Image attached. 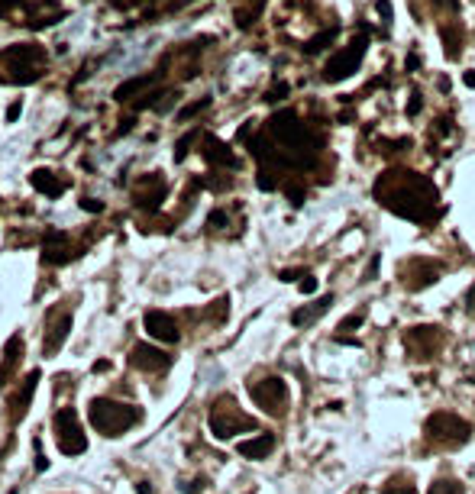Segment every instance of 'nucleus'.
I'll use <instances>...</instances> for the list:
<instances>
[{
  "label": "nucleus",
  "mask_w": 475,
  "mask_h": 494,
  "mask_svg": "<svg viewBox=\"0 0 475 494\" xmlns=\"http://www.w3.org/2000/svg\"><path fill=\"white\" fill-rule=\"evenodd\" d=\"M375 200L388 210H395L404 220L414 223H427L437 217V188L421 178L417 171H407V168H388L382 171V178L372 188Z\"/></svg>",
  "instance_id": "1"
},
{
  "label": "nucleus",
  "mask_w": 475,
  "mask_h": 494,
  "mask_svg": "<svg viewBox=\"0 0 475 494\" xmlns=\"http://www.w3.org/2000/svg\"><path fill=\"white\" fill-rule=\"evenodd\" d=\"M88 417L97 426V433L120 436V433H126L130 426H136L143 414H139V407H133V404H120V401H110V397H94L91 407H88Z\"/></svg>",
  "instance_id": "2"
},
{
  "label": "nucleus",
  "mask_w": 475,
  "mask_h": 494,
  "mask_svg": "<svg viewBox=\"0 0 475 494\" xmlns=\"http://www.w3.org/2000/svg\"><path fill=\"white\" fill-rule=\"evenodd\" d=\"M366 46H368V36L366 32H359V36L349 42V46H343V52H337L333 59L327 61V68H323V81H343V78L356 75L362 65V55H366Z\"/></svg>",
  "instance_id": "3"
},
{
  "label": "nucleus",
  "mask_w": 475,
  "mask_h": 494,
  "mask_svg": "<svg viewBox=\"0 0 475 494\" xmlns=\"http://www.w3.org/2000/svg\"><path fill=\"white\" fill-rule=\"evenodd\" d=\"M469 433H472L469 423L462 417H456V414H433L427 420V436L443 442V446H462L469 440Z\"/></svg>",
  "instance_id": "4"
},
{
  "label": "nucleus",
  "mask_w": 475,
  "mask_h": 494,
  "mask_svg": "<svg viewBox=\"0 0 475 494\" xmlns=\"http://www.w3.org/2000/svg\"><path fill=\"white\" fill-rule=\"evenodd\" d=\"M55 436H59V449L65 456H81L88 449V436L78 423L75 411H59L55 414Z\"/></svg>",
  "instance_id": "5"
},
{
  "label": "nucleus",
  "mask_w": 475,
  "mask_h": 494,
  "mask_svg": "<svg viewBox=\"0 0 475 494\" xmlns=\"http://www.w3.org/2000/svg\"><path fill=\"white\" fill-rule=\"evenodd\" d=\"M249 394L259 404L262 411H268L272 417L284 414V404H288V385L282 378H262L255 385H249Z\"/></svg>",
  "instance_id": "6"
},
{
  "label": "nucleus",
  "mask_w": 475,
  "mask_h": 494,
  "mask_svg": "<svg viewBox=\"0 0 475 494\" xmlns=\"http://www.w3.org/2000/svg\"><path fill=\"white\" fill-rule=\"evenodd\" d=\"M253 426L255 423L249 417H243V414H223V411L210 414V430H214L217 440H230L239 430H253Z\"/></svg>",
  "instance_id": "7"
},
{
  "label": "nucleus",
  "mask_w": 475,
  "mask_h": 494,
  "mask_svg": "<svg viewBox=\"0 0 475 494\" xmlns=\"http://www.w3.org/2000/svg\"><path fill=\"white\" fill-rule=\"evenodd\" d=\"M143 323H146L149 336H155V339H162V342H178V336H181L178 333V323L162 311H146Z\"/></svg>",
  "instance_id": "8"
},
{
  "label": "nucleus",
  "mask_w": 475,
  "mask_h": 494,
  "mask_svg": "<svg viewBox=\"0 0 475 494\" xmlns=\"http://www.w3.org/2000/svg\"><path fill=\"white\" fill-rule=\"evenodd\" d=\"M130 362L136 365V368H143V372H162V368H169L172 356H165V352L155 349V346H146V342H139L136 349H133Z\"/></svg>",
  "instance_id": "9"
},
{
  "label": "nucleus",
  "mask_w": 475,
  "mask_h": 494,
  "mask_svg": "<svg viewBox=\"0 0 475 494\" xmlns=\"http://www.w3.org/2000/svg\"><path fill=\"white\" fill-rule=\"evenodd\" d=\"M68 333H71V313H61V317L55 320L52 327L46 330V339H42V352H46V356H55V352L61 349V342L68 339Z\"/></svg>",
  "instance_id": "10"
},
{
  "label": "nucleus",
  "mask_w": 475,
  "mask_h": 494,
  "mask_svg": "<svg viewBox=\"0 0 475 494\" xmlns=\"http://www.w3.org/2000/svg\"><path fill=\"white\" fill-rule=\"evenodd\" d=\"M272 449H275V436H272V433H259V436H253V440L239 442L236 452L243 459H265Z\"/></svg>",
  "instance_id": "11"
},
{
  "label": "nucleus",
  "mask_w": 475,
  "mask_h": 494,
  "mask_svg": "<svg viewBox=\"0 0 475 494\" xmlns=\"http://www.w3.org/2000/svg\"><path fill=\"white\" fill-rule=\"evenodd\" d=\"M36 385H39V372H30L23 378V391H16L13 397V420H23L26 411H30V401L36 394Z\"/></svg>",
  "instance_id": "12"
},
{
  "label": "nucleus",
  "mask_w": 475,
  "mask_h": 494,
  "mask_svg": "<svg viewBox=\"0 0 475 494\" xmlns=\"http://www.w3.org/2000/svg\"><path fill=\"white\" fill-rule=\"evenodd\" d=\"M330 304H333V294H323L317 304H311V307H301V311H294L291 313V323L294 327H307L311 320H317V317H323V313L330 311Z\"/></svg>",
  "instance_id": "13"
},
{
  "label": "nucleus",
  "mask_w": 475,
  "mask_h": 494,
  "mask_svg": "<svg viewBox=\"0 0 475 494\" xmlns=\"http://www.w3.org/2000/svg\"><path fill=\"white\" fill-rule=\"evenodd\" d=\"M42 259H46L49 265H61V262H68V259H71V252L65 249V233H52V236H49Z\"/></svg>",
  "instance_id": "14"
},
{
  "label": "nucleus",
  "mask_w": 475,
  "mask_h": 494,
  "mask_svg": "<svg viewBox=\"0 0 475 494\" xmlns=\"http://www.w3.org/2000/svg\"><path fill=\"white\" fill-rule=\"evenodd\" d=\"M204 155H208V162H214V165H230V168L236 165V155H233L220 139H204Z\"/></svg>",
  "instance_id": "15"
},
{
  "label": "nucleus",
  "mask_w": 475,
  "mask_h": 494,
  "mask_svg": "<svg viewBox=\"0 0 475 494\" xmlns=\"http://www.w3.org/2000/svg\"><path fill=\"white\" fill-rule=\"evenodd\" d=\"M462 26L459 23H446L443 26V52H446V59H459V52H462Z\"/></svg>",
  "instance_id": "16"
},
{
  "label": "nucleus",
  "mask_w": 475,
  "mask_h": 494,
  "mask_svg": "<svg viewBox=\"0 0 475 494\" xmlns=\"http://www.w3.org/2000/svg\"><path fill=\"white\" fill-rule=\"evenodd\" d=\"M20 352H23V339H20V336H10L7 349H4V365H0V385H7V378H10V372H13V362H16Z\"/></svg>",
  "instance_id": "17"
},
{
  "label": "nucleus",
  "mask_w": 475,
  "mask_h": 494,
  "mask_svg": "<svg viewBox=\"0 0 475 494\" xmlns=\"http://www.w3.org/2000/svg\"><path fill=\"white\" fill-rule=\"evenodd\" d=\"M407 342H411V346L421 342V346H427V349H437V330L433 327H414L411 333H407Z\"/></svg>",
  "instance_id": "18"
},
{
  "label": "nucleus",
  "mask_w": 475,
  "mask_h": 494,
  "mask_svg": "<svg viewBox=\"0 0 475 494\" xmlns=\"http://www.w3.org/2000/svg\"><path fill=\"white\" fill-rule=\"evenodd\" d=\"M32 184H36L39 191H46L49 198H59L61 194V181H55L52 171H36V175H32Z\"/></svg>",
  "instance_id": "19"
},
{
  "label": "nucleus",
  "mask_w": 475,
  "mask_h": 494,
  "mask_svg": "<svg viewBox=\"0 0 475 494\" xmlns=\"http://www.w3.org/2000/svg\"><path fill=\"white\" fill-rule=\"evenodd\" d=\"M427 494H466V491H462V485H459V481H437V485H430V491Z\"/></svg>",
  "instance_id": "20"
},
{
  "label": "nucleus",
  "mask_w": 475,
  "mask_h": 494,
  "mask_svg": "<svg viewBox=\"0 0 475 494\" xmlns=\"http://www.w3.org/2000/svg\"><path fill=\"white\" fill-rule=\"evenodd\" d=\"M227 313H230V301H227V297H220V301H217V307H210V311H208V317L210 320H223Z\"/></svg>",
  "instance_id": "21"
},
{
  "label": "nucleus",
  "mask_w": 475,
  "mask_h": 494,
  "mask_svg": "<svg viewBox=\"0 0 475 494\" xmlns=\"http://www.w3.org/2000/svg\"><path fill=\"white\" fill-rule=\"evenodd\" d=\"M382 494H417L414 485H395V481H388V485L382 488Z\"/></svg>",
  "instance_id": "22"
},
{
  "label": "nucleus",
  "mask_w": 475,
  "mask_h": 494,
  "mask_svg": "<svg viewBox=\"0 0 475 494\" xmlns=\"http://www.w3.org/2000/svg\"><path fill=\"white\" fill-rule=\"evenodd\" d=\"M433 7H437L440 13H456V10H459V0H433Z\"/></svg>",
  "instance_id": "23"
},
{
  "label": "nucleus",
  "mask_w": 475,
  "mask_h": 494,
  "mask_svg": "<svg viewBox=\"0 0 475 494\" xmlns=\"http://www.w3.org/2000/svg\"><path fill=\"white\" fill-rule=\"evenodd\" d=\"M359 323H362V313H353V317H346L343 323H339V330H343V333H346V330H356V327H359Z\"/></svg>",
  "instance_id": "24"
},
{
  "label": "nucleus",
  "mask_w": 475,
  "mask_h": 494,
  "mask_svg": "<svg viewBox=\"0 0 475 494\" xmlns=\"http://www.w3.org/2000/svg\"><path fill=\"white\" fill-rule=\"evenodd\" d=\"M210 229H220L223 227V223H227V213H223V210H214V213H210Z\"/></svg>",
  "instance_id": "25"
},
{
  "label": "nucleus",
  "mask_w": 475,
  "mask_h": 494,
  "mask_svg": "<svg viewBox=\"0 0 475 494\" xmlns=\"http://www.w3.org/2000/svg\"><path fill=\"white\" fill-rule=\"evenodd\" d=\"M32 446H36V471H46V465H49V462H46V456H42V442L36 440Z\"/></svg>",
  "instance_id": "26"
},
{
  "label": "nucleus",
  "mask_w": 475,
  "mask_h": 494,
  "mask_svg": "<svg viewBox=\"0 0 475 494\" xmlns=\"http://www.w3.org/2000/svg\"><path fill=\"white\" fill-rule=\"evenodd\" d=\"M421 107H423V100H421V94L414 91V94H411V104H407V116H414Z\"/></svg>",
  "instance_id": "27"
},
{
  "label": "nucleus",
  "mask_w": 475,
  "mask_h": 494,
  "mask_svg": "<svg viewBox=\"0 0 475 494\" xmlns=\"http://www.w3.org/2000/svg\"><path fill=\"white\" fill-rule=\"evenodd\" d=\"M314 291H317V278L304 275V282H301V294H314Z\"/></svg>",
  "instance_id": "28"
},
{
  "label": "nucleus",
  "mask_w": 475,
  "mask_h": 494,
  "mask_svg": "<svg viewBox=\"0 0 475 494\" xmlns=\"http://www.w3.org/2000/svg\"><path fill=\"white\" fill-rule=\"evenodd\" d=\"M304 275V268H294V272H282V282H294V278H301Z\"/></svg>",
  "instance_id": "29"
},
{
  "label": "nucleus",
  "mask_w": 475,
  "mask_h": 494,
  "mask_svg": "<svg viewBox=\"0 0 475 494\" xmlns=\"http://www.w3.org/2000/svg\"><path fill=\"white\" fill-rule=\"evenodd\" d=\"M136 494H155V488L149 485V481H139V485H136Z\"/></svg>",
  "instance_id": "30"
},
{
  "label": "nucleus",
  "mask_w": 475,
  "mask_h": 494,
  "mask_svg": "<svg viewBox=\"0 0 475 494\" xmlns=\"http://www.w3.org/2000/svg\"><path fill=\"white\" fill-rule=\"evenodd\" d=\"M417 65H421V59H417V55H407V68L414 71V68H417Z\"/></svg>",
  "instance_id": "31"
},
{
  "label": "nucleus",
  "mask_w": 475,
  "mask_h": 494,
  "mask_svg": "<svg viewBox=\"0 0 475 494\" xmlns=\"http://www.w3.org/2000/svg\"><path fill=\"white\" fill-rule=\"evenodd\" d=\"M462 81H466L469 88H475V71H466V78H462Z\"/></svg>",
  "instance_id": "32"
},
{
  "label": "nucleus",
  "mask_w": 475,
  "mask_h": 494,
  "mask_svg": "<svg viewBox=\"0 0 475 494\" xmlns=\"http://www.w3.org/2000/svg\"><path fill=\"white\" fill-rule=\"evenodd\" d=\"M469 311H475V288H472V294H469Z\"/></svg>",
  "instance_id": "33"
}]
</instances>
